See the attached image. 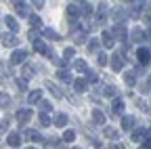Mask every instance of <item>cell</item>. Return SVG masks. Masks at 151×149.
<instances>
[{"instance_id":"7402d4cb","label":"cell","mask_w":151,"mask_h":149,"mask_svg":"<svg viewBox=\"0 0 151 149\" xmlns=\"http://www.w3.org/2000/svg\"><path fill=\"white\" fill-rule=\"evenodd\" d=\"M122 128L124 130H132L134 128V118L132 116H122Z\"/></svg>"},{"instance_id":"1f68e13d","label":"cell","mask_w":151,"mask_h":149,"mask_svg":"<svg viewBox=\"0 0 151 149\" xmlns=\"http://www.w3.org/2000/svg\"><path fill=\"white\" fill-rule=\"evenodd\" d=\"M27 19H29V25H32V27H42V19H40V15H29Z\"/></svg>"},{"instance_id":"4316f807","label":"cell","mask_w":151,"mask_h":149,"mask_svg":"<svg viewBox=\"0 0 151 149\" xmlns=\"http://www.w3.org/2000/svg\"><path fill=\"white\" fill-rule=\"evenodd\" d=\"M71 65H73V69H76V71H84V73L88 71V65H86V61H82V59H76Z\"/></svg>"},{"instance_id":"9c48e42d","label":"cell","mask_w":151,"mask_h":149,"mask_svg":"<svg viewBox=\"0 0 151 149\" xmlns=\"http://www.w3.org/2000/svg\"><path fill=\"white\" fill-rule=\"evenodd\" d=\"M122 67H124V61H122V50H120V53H116L111 57V69L113 71H122Z\"/></svg>"},{"instance_id":"3957f363","label":"cell","mask_w":151,"mask_h":149,"mask_svg":"<svg viewBox=\"0 0 151 149\" xmlns=\"http://www.w3.org/2000/svg\"><path fill=\"white\" fill-rule=\"evenodd\" d=\"M13 2H15V11H17V15H21V17H29V15H32L25 0H13Z\"/></svg>"},{"instance_id":"74e56055","label":"cell","mask_w":151,"mask_h":149,"mask_svg":"<svg viewBox=\"0 0 151 149\" xmlns=\"http://www.w3.org/2000/svg\"><path fill=\"white\" fill-rule=\"evenodd\" d=\"M11 103V97L6 95V92H0V107H6Z\"/></svg>"},{"instance_id":"ac0fdd59","label":"cell","mask_w":151,"mask_h":149,"mask_svg":"<svg viewBox=\"0 0 151 149\" xmlns=\"http://www.w3.org/2000/svg\"><path fill=\"white\" fill-rule=\"evenodd\" d=\"M57 78H59L61 82H69L71 80V73H69L67 67H59V69H57Z\"/></svg>"},{"instance_id":"f35d334b","label":"cell","mask_w":151,"mask_h":149,"mask_svg":"<svg viewBox=\"0 0 151 149\" xmlns=\"http://www.w3.org/2000/svg\"><path fill=\"white\" fill-rule=\"evenodd\" d=\"M99 80V76H97V73H94V71H86V82H90V84H94V82H97Z\"/></svg>"},{"instance_id":"f6af8a7d","label":"cell","mask_w":151,"mask_h":149,"mask_svg":"<svg viewBox=\"0 0 151 149\" xmlns=\"http://www.w3.org/2000/svg\"><path fill=\"white\" fill-rule=\"evenodd\" d=\"M9 122H11V120H9V116H6V118H4L2 122H0V132H4V130L9 128Z\"/></svg>"},{"instance_id":"f5cc1de1","label":"cell","mask_w":151,"mask_h":149,"mask_svg":"<svg viewBox=\"0 0 151 149\" xmlns=\"http://www.w3.org/2000/svg\"><path fill=\"white\" fill-rule=\"evenodd\" d=\"M147 88H149V90H151V76H149V84H147Z\"/></svg>"},{"instance_id":"c3c4849f","label":"cell","mask_w":151,"mask_h":149,"mask_svg":"<svg viewBox=\"0 0 151 149\" xmlns=\"http://www.w3.org/2000/svg\"><path fill=\"white\" fill-rule=\"evenodd\" d=\"M38 30H40V27H36V30H32L29 32V40L34 42V40H38Z\"/></svg>"},{"instance_id":"f1b7e54d","label":"cell","mask_w":151,"mask_h":149,"mask_svg":"<svg viewBox=\"0 0 151 149\" xmlns=\"http://www.w3.org/2000/svg\"><path fill=\"white\" fill-rule=\"evenodd\" d=\"M99 48H101V40H97V38L88 40V50L90 53H99Z\"/></svg>"},{"instance_id":"d4e9b609","label":"cell","mask_w":151,"mask_h":149,"mask_svg":"<svg viewBox=\"0 0 151 149\" xmlns=\"http://www.w3.org/2000/svg\"><path fill=\"white\" fill-rule=\"evenodd\" d=\"M65 124H67V116L65 114H57L55 116V126L57 128H65Z\"/></svg>"},{"instance_id":"4fadbf2b","label":"cell","mask_w":151,"mask_h":149,"mask_svg":"<svg viewBox=\"0 0 151 149\" xmlns=\"http://www.w3.org/2000/svg\"><path fill=\"white\" fill-rule=\"evenodd\" d=\"M128 17H130V13H128L126 9H116V11H113V19H116L118 23H122V21H126V19H128Z\"/></svg>"},{"instance_id":"f907efd6","label":"cell","mask_w":151,"mask_h":149,"mask_svg":"<svg viewBox=\"0 0 151 149\" xmlns=\"http://www.w3.org/2000/svg\"><path fill=\"white\" fill-rule=\"evenodd\" d=\"M141 147H145V149H151V139H149V137H145V141L141 143Z\"/></svg>"},{"instance_id":"7a4b0ae2","label":"cell","mask_w":151,"mask_h":149,"mask_svg":"<svg viewBox=\"0 0 151 149\" xmlns=\"http://www.w3.org/2000/svg\"><path fill=\"white\" fill-rule=\"evenodd\" d=\"M25 59H27V53H25L23 48H15L9 61H11L13 65H19V63H25Z\"/></svg>"},{"instance_id":"8fae6325","label":"cell","mask_w":151,"mask_h":149,"mask_svg":"<svg viewBox=\"0 0 151 149\" xmlns=\"http://www.w3.org/2000/svg\"><path fill=\"white\" fill-rule=\"evenodd\" d=\"M101 42H103V46L105 48H113V42H116V38H113V34L111 32H103V36H101Z\"/></svg>"},{"instance_id":"e575fe53","label":"cell","mask_w":151,"mask_h":149,"mask_svg":"<svg viewBox=\"0 0 151 149\" xmlns=\"http://www.w3.org/2000/svg\"><path fill=\"white\" fill-rule=\"evenodd\" d=\"M73 139H76V132H73V130H69V128H67L65 132H63V141H65V143H71Z\"/></svg>"},{"instance_id":"5b68a950","label":"cell","mask_w":151,"mask_h":149,"mask_svg":"<svg viewBox=\"0 0 151 149\" xmlns=\"http://www.w3.org/2000/svg\"><path fill=\"white\" fill-rule=\"evenodd\" d=\"M137 59H139V63L141 65H149L151 63V50L149 48H139V53H137Z\"/></svg>"},{"instance_id":"ab89813d","label":"cell","mask_w":151,"mask_h":149,"mask_svg":"<svg viewBox=\"0 0 151 149\" xmlns=\"http://www.w3.org/2000/svg\"><path fill=\"white\" fill-rule=\"evenodd\" d=\"M107 61H111V59H107L105 53H99V55H97V63H99V65H107Z\"/></svg>"},{"instance_id":"8992f818","label":"cell","mask_w":151,"mask_h":149,"mask_svg":"<svg viewBox=\"0 0 151 149\" xmlns=\"http://www.w3.org/2000/svg\"><path fill=\"white\" fill-rule=\"evenodd\" d=\"M80 15H82V9H80L78 4H69V6H67V19H69V21H78Z\"/></svg>"},{"instance_id":"603a6c76","label":"cell","mask_w":151,"mask_h":149,"mask_svg":"<svg viewBox=\"0 0 151 149\" xmlns=\"http://www.w3.org/2000/svg\"><path fill=\"white\" fill-rule=\"evenodd\" d=\"M124 82H126L128 86H134V84H137V71H126V73H124Z\"/></svg>"},{"instance_id":"ffe728a7","label":"cell","mask_w":151,"mask_h":149,"mask_svg":"<svg viewBox=\"0 0 151 149\" xmlns=\"http://www.w3.org/2000/svg\"><path fill=\"white\" fill-rule=\"evenodd\" d=\"M92 122H94V124H99V126L105 124V114H103L101 109H94V111H92Z\"/></svg>"},{"instance_id":"bcb514c9","label":"cell","mask_w":151,"mask_h":149,"mask_svg":"<svg viewBox=\"0 0 151 149\" xmlns=\"http://www.w3.org/2000/svg\"><path fill=\"white\" fill-rule=\"evenodd\" d=\"M134 2V6H137V11H141V9H145V0H132Z\"/></svg>"},{"instance_id":"83f0119b","label":"cell","mask_w":151,"mask_h":149,"mask_svg":"<svg viewBox=\"0 0 151 149\" xmlns=\"http://www.w3.org/2000/svg\"><path fill=\"white\" fill-rule=\"evenodd\" d=\"M46 88H48V90L52 92V97H57V99H61V97H63V92H61V88H59V86H55L52 82H46Z\"/></svg>"},{"instance_id":"d6986e66","label":"cell","mask_w":151,"mask_h":149,"mask_svg":"<svg viewBox=\"0 0 151 149\" xmlns=\"http://www.w3.org/2000/svg\"><path fill=\"white\" fill-rule=\"evenodd\" d=\"M145 128H134V130H132V141H134V143H143L145 141Z\"/></svg>"},{"instance_id":"d590c367","label":"cell","mask_w":151,"mask_h":149,"mask_svg":"<svg viewBox=\"0 0 151 149\" xmlns=\"http://www.w3.org/2000/svg\"><path fill=\"white\" fill-rule=\"evenodd\" d=\"M38 107H40V111H46V114H48V111H52V105L48 103V101H40V103H38Z\"/></svg>"},{"instance_id":"44dd1931","label":"cell","mask_w":151,"mask_h":149,"mask_svg":"<svg viewBox=\"0 0 151 149\" xmlns=\"http://www.w3.org/2000/svg\"><path fill=\"white\" fill-rule=\"evenodd\" d=\"M42 36L48 38V40H61V36L57 34L55 30H50V27H42Z\"/></svg>"},{"instance_id":"d6a6232c","label":"cell","mask_w":151,"mask_h":149,"mask_svg":"<svg viewBox=\"0 0 151 149\" xmlns=\"http://www.w3.org/2000/svg\"><path fill=\"white\" fill-rule=\"evenodd\" d=\"M103 95H105L107 99H113V97L118 95V90L113 88V86H103Z\"/></svg>"},{"instance_id":"5bb4252c","label":"cell","mask_w":151,"mask_h":149,"mask_svg":"<svg viewBox=\"0 0 151 149\" xmlns=\"http://www.w3.org/2000/svg\"><path fill=\"white\" fill-rule=\"evenodd\" d=\"M25 139H27V141H34V143H42V141H44L42 135L38 132V130H32V128L25 130Z\"/></svg>"},{"instance_id":"7c38bea8","label":"cell","mask_w":151,"mask_h":149,"mask_svg":"<svg viewBox=\"0 0 151 149\" xmlns=\"http://www.w3.org/2000/svg\"><path fill=\"white\" fill-rule=\"evenodd\" d=\"M6 145L9 147H19V145H21V135H19V132H9Z\"/></svg>"},{"instance_id":"7bdbcfd3","label":"cell","mask_w":151,"mask_h":149,"mask_svg":"<svg viewBox=\"0 0 151 149\" xmlns=\"http://www.w3.org/2000/svg\"><path fill=\"white\" fill-rule=\"evenodd\" d=\"M17 86L21 88V90H27V78H25V80H23V76L17 78Z\"/></svg>"},{"instance_id":"9a60e30c","label":"cell","mask_w":151,"mask_h":149,"mask_svg":"<svg viewBox=\"0 0 151 149\" xmlns=\"http://www.w3.org/2000/svg\"><path fill=\"white\" fill-rule=\"evenodd\" d=\"M103 135L107 139H111V141H118L120 139V130H116L113 126H107V128H103Z\"/></svg>"},{"instance_id":"4dcf8cb0","label":"cell","mask_w":151,"mask_h":149,"mask_svg":"<svg viewBox=\"0 0 151 149\" xmlns=\"http://www.w3.org/2000/svg\"><path fill=\"white\" fill-rule=\"evenodd\" d=\"M38 124H40L42 128H46V126H50V118H48V114L46 111H42L40 116H38Z\"/></svg>"},{"instance_id":"836d02e7","label":"cell","mask_w":151,"mask_h":149,"mask_svg":"<svg viewBox=\"0 0 151 149\" xmlns=\"http://www.w3.org/2000/svg\"><path fill=\"white\" fill-rule=\"evenodd\" d=\"M80 9H82V15H84V17H92V11H94V9H92V4L82 2V6H80Z\"/></svg>"},{"instance_id":"f546056e","label":"cell","mask_w":151,"mask_h":149,"mask_svg":"<svg viewBox=\"0 0 151 149\" xmlns=\"http://www.w3.org/2000/svg\"><path fill=\"white\" fill-rule=\"evenodd\" d=\"M73 88L78 90V92H84V90H86V78H84V80H82V78H76V80H73Z\"/></svg>"},{"instance_id":"681fc988","label":"cell","mask_w":151,"mask_h":149,"mask_svg":"<svg viewBox=\"0 0 151 149\" xmlns=\"http://www.w3.org/2000/svg\"><path fill=\"white\" fill-rule=\"evenodd\" d=\"M32 4H34V9H42L44 6V0H32Z\"/></svg>"},{"instance_id":"816d5d0a","label":"cell","mask_w":151,"mask_h":149,"mask_svg":"<svg viewBox=\"0 0 151 149\" xmlns=\"http://www.w3.org/2000/svg\"><path fill=\"white\" fill-rule=\"evenodd\" d=\"M145 135H147V137L151 139V128H149V130H145Z\"/></svg>"},{"instance_id":"b9f144b4","label":"cell","mask_w":151,"mask_h":149,"mask_svg":"<svg viewBox=\"0 0 151 149\" xmlns=\"http://www.w3.org/2000/svg\"><path fill=\"white\" fill-rule=\"evenodd\" d=\"M52 61H55V65H57V67H67V65H69V63H67L69 59H65V57H63V59H57V57H55Z\"/></svg>"},{"instance_id":"30bf717a","label":"cell","mask_w":151,"mask_h":149,"mask_svg":"<svg viewBox=\"0 0 151 149\" xmlns=\"http://www.w3.org/2000/svg\"><path fill=\"white\" fill-rule=\"evenodd\" d=\"M107 11H109V4H107V2H101V4H99V13H97V23H99V25L105 23V19H107Z\"/></svg>"},{"instance_id":"277c9868","label":"cell","mask_w":151,"mask_h":149,"mask_svg":"<svg viewBox=\"0 0 151 149\" xmlns=\"http://www.w3.org/2000/svg\"><path fill=\"white\" fill-rule=\"evenodd\" d=\"M15 118H17V122H19V124H27V122L32 120V109H29V107H23V109H19Z\"/></svg>"},{"instance_id":"8d00e7d4","label":"cell","mask_w":151,"mask_h":149,"mask_svg":"<svg viewBox=\"0 0 151 149\" xmlns=\"http://www.w3.org/2000/svg\"><path fill=\"white\" fill-rule=\"evenodd\" d=\"M63 57H65V59H73V57H76V48H73V46H67V48L63 50Z\"/></svg>"},{"instance_id":"52a82bcc","label":"cell","mask_w":151,"mask_h":149,"mask_svg":"<svg viewBox=\"0 0 151 149\" xmlns=\"http://www.w3.org/2000/svg\"><path fill=\"white\" fill-rule=\"evenodd\" d=\"M2 44H4V46H9V48H15V46L19 44L15 32H9V34H4V36H2Z\"/></svg>"},{"instance_id":"ba28073f","label":"cell","mask_w":151,"mask_h":149,"mask_svg":"<svg viewBox=\"0 0 151 149\" xmlns=\"http://www.w3.org/2000/svg\"><path fill=\"white\" fill-rule=\"evenodd\" d=\"M122 111H124V99L113 97V103H111V114H113V116H120Z\"/></svg>"},{"instance_id":"7dc6e473","label":"cell","mask_w":151,"mask_h":149,"mask_svg":"<svg viewBox=\"0 0 151 149\" xmlns=\"http://www.w3.org/2000/svg\"><path fill=\"white\" fill-rule=\"evenodd\" d=\"M137 105H139V107H141L143 111H149V107H147V103H145L143 99H137Z\"/></svg>"},{"instance_id":"cb8c5ba5","label":"cell","mask_w":151,"mask_h":149,"mask_svg":"<svg viewBox=\"0 0 151 149\" xmlns=\"http://www.w3.org/2000/svg\"><path fill=\"white\" fill-rule=\"evenodd\" d=\"M4 23L9 25V30H11V32H19V25H17V19H15V17L6 15V17H4Z\"/></svg>"},{"instance_id":"e0dca14e","label":"cell","mask_w":151,"mask_h":149,"mask_svg":"<svg viewBox=\"0 0 151 149\" xmlns=\"http://www.w3.org/2000/svg\"><path fill=\"white\" fill-rule=\"evenodd\" d=\"M27 101H29L32 105L40 103V101H42V90H40V88H38V90H32L29 95H27Z\"/></svg>"},{"instance_id":"2e32d148","label":"cell","mask_w":151,"mask_h":149,"mask_svg":"<svg viewBox=\"0 0 151 149\" xmlns=\"http://www.w3.org/2000/svg\"><path fill=\"white\" fill-rule=\"evenodd\" d=\"M130 38H132V42H134V44H141V42L145 40V32H143L141 27H134V30H132V36H130Z\"/></svg>"},{"instance_id":"ee69618b","label":"cell","mask_w":151,"mask_h":149,"mask_svg":"<svg viewBox=\"0 0 151 149\" xmlns=\"http://www.w3.org/2000/svg\"><path fill=\"white\" fill-rule=\"evenodd\" d=\"M0 73H4V76H11V65L0 63Z\"/></svg>"},{"instance_id":"484cf974","label":"cell","mask_w":151,"mask_h":149,"mask_svg":"<svg viewBox=\"0 0 151 149\" xmlns=\"http://www.w3.org/2000/svg\"><path fill=\"white\" fill-rule=\"evenodd\" d=\"M34 50H36V53H40V55H46L48 46H46L42 40H34Z\"/></svg>"},{"instance_id":"60d3db41","label":"cell","mask_w":151,"mask_h":149,"mask_svg":"<svg viewBox=\"0 0 151 149\" xmlns=\"http://www.w3.org/2000/svg\"><path fill=\"white\" fill-rule=\"evenodd\" d=\"M61 141H63V139H57V137H52V139H48V141H46V143H48L46 147H61Z\"/></svg>"},{"instance_id":"db71d44e","label":"cell","mask_w":151,"mask_h":149,"mask_svg":"<svg viewBox=\"0 0 151 149\" xmlns=\"http://www.w3.org/2000/svg\"><path fill=\"white\" fill-rule=\"evenodd\" d=\"M78 2H84V0H78Z\"/></svg>"},{"instance_id":"6da1fadb","label":"cell","mask_w":151,"mask_h":149,"mask_svg":"<svg viewBox=\"0 0 151 149\" xmlns=\"http://www.w3.org/2000/svg\"><path fill=\"white\" fill-rule=\"evenodd\" d=\"M111 34H113V38L116 40H120L122 44H126V40H128V32H126V27L122 25V23H116L111 27Z\"/></svg>"}]
</instances>
